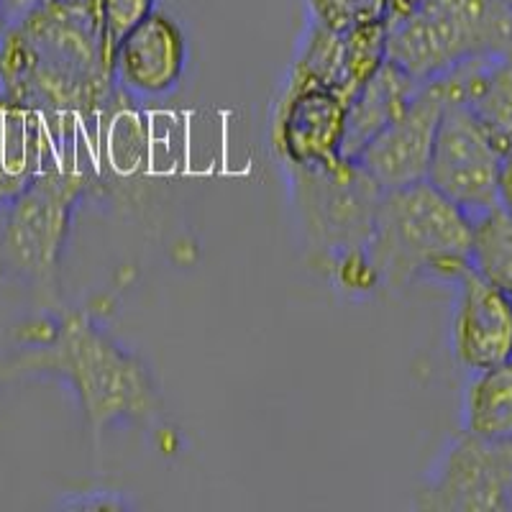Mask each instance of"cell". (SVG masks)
Wrapping results in <instances>:
<instances>
[{"instance_id": "obj_17", "label": "cell", "mask_w": 512, "mask_h": 512, "mask_svg": "<svg viewBox=\"0 0 512 512\" xmlns=\"http://www.w3.org/2000/svg\"><path fill=\"white\" fill-rule=\"evenodd\" d=\"M310 21L328 29L346 31L387 18V0H305Z\"/></svg>"}, {"instance_id": "obj_14", "label": "cell", "mask_w": 512, "mask_h": 512, "mask_svg": "<svg viewBox=\"0 0 512 512\" xmlns=\"http://www.w3.org/2000/svg\"><path fill=\"white\" fill-rule=\"evenodd\" d=\"M423 82L413 80L390 59L369 77L349 100V118H346V139L341 157L354 159L367 146L374 134H379L395 116H400Z\"/></svg>"}, {"instance_id": "obj_19", "label": "cell", "mask_w": 512, "mask_h": 512, "mask_svg": "<svg viewBox=\"0 0 512 512\" xmlns=\"http://www.w3.org/2000/svg\"><path fill=\"white\" fill-rule=\"evenodd\" d=\"M497 208L512 216V152L505 154V162H502L500 185H497Z\"/></svg>"}, {"instance_id": "obj_9", "label": "cell", "mask_w": 512, "mask_h": 512, "mask_svg": "<svg viewBox=\"0 0 512 512\" xmlns=\"http://www.w3.org/2000/svg\"><path fill=\"white\" fill-rule=\"evenodd\" d=\"M349 98L341 90L292 77L280 108L277 146L300 169H328L341 162Z\"/></svg>"}, {"instance_id": "obj_22", "label": "cell", "mask_w": 512, "mask_h": 512, "mask_svg": "<svg viewBox=\"0 0 512 512\" xmlns=\"http://www.w3.org/2000/svg\"><path fill=\"white\" fill-rule=\"evenodd\" d=\"M8 24H11V18H8L6 3L0 0V39H3V34H6V31H8Z\"/></svg>"}, {"instance_id": "obj_12", "label": "cell", "mask_w": 512, "mask_h": 512, "mask_svg": "<svg viewBox=\"0 0 512 512\" xmlns=\"http://www.w3.org/2000/svg\"><path fill=\"white\" fill-rule=\"evenodd\" d=\"M59 144L47 116L0 93V208H8L41 169L57 162Z\"/></svg>"}, {"instance_id": "obj_11", "label": "cell", "mask_w": 512, "mask_h": 512, "mask_svg": "<svg viewBox=\"0 0 512 512\" xmlns=\"http://www.w3.org/2000/svg\"><path fill=\"white\" fill-rule=\"evenodd\" d=\"M187 67V39L180 24L154 11L118 41L113 80L139 100L167 98L177 90Z\"/></svg>"}, {"instance_id": "obj_5", "label": "cell", "mask_w": 512, "mask_h": 512, "mask_svg": "<svg viewBox=\"0 0 512 512\" xmlns=\"http://www.w3.org/2000/svg\"><path fill=\"white\" fill-rule=\"evenodd\" d=\"M88 187L90 177L82 169L57 159L8 205L3 256L13 272L34 285H52L70 239L72 216Z\"/></svg>"}, {"instance_id": "obj_1", "label": "cell", "mask_w": 512, "mask_h": 512, "mask_svg": "<svg viewBox=\"0 0 512 512\" xmlns=\"http://www.w3.org/2000/svg\"><path fill=\"white\" fill-rule=\"evenodd\" d=\"M116 80L93 0H36L0 39V93L24 103L67 139L98 116Z\"/></svg>"}, {"instance_id": "obj_6", "label": "cell", "mask_w": 512, "mask_h": 512, "mask_svg": "<svg viewBox=\"0 0 512 512\" xmlns=\"http://www.w3.org/2000/svg\"><path fill=\"white\" fill-rule=\"evenodd\" d=\"M502 162L505 152L487 126L459 95L446 88L425 180L477 221L487 210L497 208Z\"/></svg>"}, {"instance_id": "obj_4", "label": "cell", "mask_w": 512, "mask_h": 512, "mask_svg": "<svg viewBox=\"0 0 512 512\" xmlns=\"http://www.w3.org/2000/svg\"><path fill=\"white\" fill-rule=\"evenodd\" d=\"M512 44L507 0H425L408 18L387 21V59L418 82H433Z\"/></svg>"}, {"instance_id": "obj_13", "label": "cell", "mask_w": 512, "mask_h": 512, "mask_svg": "<svg viewBox=\"0 0 512 512\" xmlns=\"http://www.w3.org/2000/svg\"><path fill=\"white\" fill-rule=\"evenodd\" d=\"M459 95L505 154L512 152V44L500 54L469 62L441 77Z\"/></svg>"}, {"instance_id": "obj_21", "label": "cell", "mask_w": 512, "mask_h": 512, "mask_svg": "<svg viewBox=\"0 0 512 512\" xmlns=\"http://www.w3.org/2000/svg\"><path fill=\"white\" fill-rule=\"evenodd\" d=\"M3 3H6V11H8V18H16V16H21V13L26 11V8H31L36 3V0H3Z\"/></svg>"}, {"instance_id": "obj_7", "label": "cell", "mask_w": 512, "mask_h": 512, "mask_svg": "<svg viewBox=\"0 0 512 512\" xmlns=\"http://www.w3.org/2000/svg\"><path fill=\"white\" fill-rule=\"evenodd\" d=\"M415 507L431 512L512 510V441L461 431L425 477Z\"/></svg>"}, {"instance_id": "obj_20", "label": "cell", "mask_w": 512, "mask_h": 512, "mask_svg": "<svg viewBox=\"0 0 512 512\" xmlns=\"http://www.w3.org/2000/svg\"><path fill=\"white\" fill-rule=\"evenodd\" d=\"M425 0H387V21H400L418 11Z\"/></svg>"}, {"instance_id": "obj_23", "label": "cell", "mask_w": 512, "mask_h": 512, "mask_svg": "<svg viewBox=\"0 0 512 512\" xmlns=\"http://www.w3.org/2000/svg\"><path fill=\"white\" fill-rule=\"evenodd\" d=\"M507 6H510V8H512V0H507Z\"/></svg>"}, {"instance_id": "obj_18", "label": "cell", "mask_w": 512, "mask_h": 512, "mask_svg": "<svg viewBox=\"0 0 512 512\" xmlns=\"http://www.w3.org/2000/svg\"><path fill=\"white\" fill-rule=\"evenodd\" d=\"M93 3L95 13H98L105 52L111 57V64L118 41H121L128 31L136 29L149 13L157 11V0H93Z\"/></svg>"}, {"instance_id": "obj_15", "label": "cell", "mask_w": 512, "mask_h": 512, "mask_svg": "<svg viewBox=\"0 0 512 512\" xmlns=\"http://www.w3.org/2000/svg\"><path fill=\"white\" fill-rule=\"evenodd\" d=\"M461 431L512 441V359L472 372L461 402Z\"/></svg>"}, {"instance_id": "obj_16", "label": "cell", "mask_w": 512, "mask_h": 512, "mask_svg": "<svg viewBox=\"0 0 512 512\" xmlns=\"http://www.w3.org/2000/svg\"><path fill=\"white\" fill-rule=\"evenodd\" d=\"M472 267L512 297V216L502 208L487 210L474 221Z\"/></svg>"}, {"instance_id": "obj_8", "label": "cell", "mask_w": 512, "mask_h": 512, "mask_svg": "<svg viewBox=\"0 0 512 512\" xmlns=\"http://www.w3.org/2000/svg\"><path fill=\"white\" fill-rule=\"evenodd\" d=\"M443 103V82H423L408 108L374 134L351 162L382 192L425 180Z\"/></svg>"}, {"instance_id": "obj_10", "label": "cell", "mask_w": 512, "mask_h": 512, "mask_svg": "<svg viewBox=\"0 0 512 512\" xmlns=\"http://www.w3.org/2000/svg\"><path fill=\"white\" fill-rule=\"evenodd\" d=\"M451 351L469 372L512 359V297L474 267L456 282Z\"/></svg>"}, {"instance_id": "obj_2", "label": "cell", "mask_w": 512, "mask_h": 512, "mask_svg": "<svg viewBox=\"0 0 512 512\" xmlns=\"http://www.w3.org/2000/svg\"><path fill=\"white\" fill-rule=\"evenodd\" d=\"M21 344L3 374H54L70 382L95 438L111 420H139L157 408L152 374L88 315L26 328Z\"/></svg>"}, {"instance_id": "obj_3", "label": "cell", "mask_w": 512, "mask_h": 512, "mask_svg": "<svg viewBox=\"0 0 512 512\" xmlns=\"http://www.w3.org/2000/svg\"><path fill=\"white\" fill-rule=\"evenodd\" d=\"M474 218L428 180L384 190L364 244L374 277L387 287L456 282L472 269Z\"/></svg>"}]
</instances>
